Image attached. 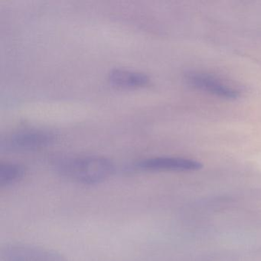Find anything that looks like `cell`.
<instances>
[{"instance_id": "cell-1", "label": "cell", "mask_w": 261, "mask_h": 261, "mask_svg": "<svg viewBox=\"0 0 261 261\" xmlns=\"http://www.w3.org/2000/svg\"><path fill=\"white\" fill-rule=\"evenodd\" d=\"M56 169L70 181L85 186H94L108 180L114 172L109 159L99 155L65 157L56 163Z\"/></svg>"}, {"instance_id": "cell-2", "label": "cell", "mask_w": 261, "mask_h": 261, "mask_svg": "<svg viewBox=\"0 0 261 261\" xmlns=\"http://www.w3.org/2000/svg\"><path fill=\"white\" fill-rule=\"evenodd\" d=\"M1 261H69L59 252L34 244L13 243L1 248Z\"/></svg>"}, {"instance_id": "cell-3", "label": "cell", "mask_w": 261, "mask_h": 261, "mask_svg": "<svg viewBox=\"0 0 261 261\" xmlns=\"http://www.w3.org/2000/svg\"><path fill=\"white\" fill-rule=\"evenodd\" d=\"M56 135L46 129H31L18 131L7 141V146L19 151H32L42 149L51 145Z\"/></svg>"}, {"instance_id": "cell-4", "label": "cell", "mask_w": 261, "mask_h": 261, "mask_svg": "<svg viewBox=\"0 0 261 261\" xmlns=\"http://www.w3.org/2000/svg\"><path fill=\"white\" fill-rule=\"evenodd\" d=\"M195 160L178 157H153L145 159L136 165L137 169L146 172H188L202 168Z\"/></svg>"}, {"instance_id": "cell-5", "label": "cell", "mask_w": 261, "mask_h": 261, "mask_svg": "<svg viewBox=\"0 0 261 261\" xmlns=\"http://www.w3.org/2000/svg\"><path fill=\"white\" fill-rule=\"evenodd\" d=\"M186 80L193 88L221 98L234 100L240 96V93L237 90L208 74L189 72L186 74Z\"/></svg>"}, {"instance_id": "cell-6", "label": "cell", "mask_w": 261, "mask_h": 261, "mask_svg": "<svg viewBox=\"0 0 261 261\" xmlns=\"http://www.w3.org/2000/svg\"><path fill=\"white\" fill-rule=\"evenodd\" d=\"M108 79L113 85L121 88H141L147 85L150 81L145 73L125 68L111 70Z\"/></svg>"}, {"instance_id": "cell-7", "label": "cell", "mask_w": 261, "mask_h": 261, "mask_svg": "<svg viewBox=\"0 0 261 261\" xmlns=\"http://www.w3.org/2000/svg\"><path fill=\"white\" fill-rule=\"evenodd\" d=\"M25 169L19 163L6 162L0 164V188L7 189L17 184L25 176Z\"/></svg>"}]
</instances>
